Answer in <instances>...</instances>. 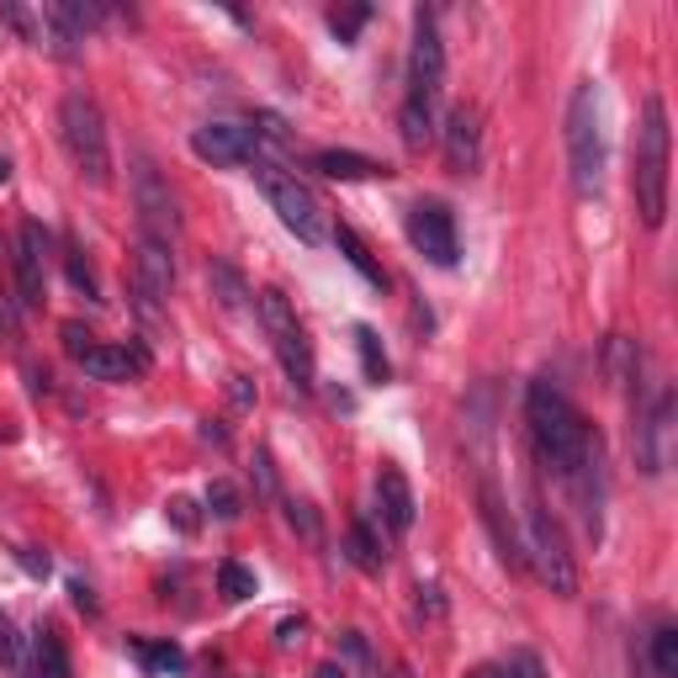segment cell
Here are the masks:
<instances>
[{"label":"cell","instance_id":"obj_1","mask_svg":"<svg viewBox=\"0 0 678 678\" xmlns=\"http://www.w3.org/2000/svg\"><path fill=\"white\" fill-rule=\"evenodd\" d=\"M525 424H531L535 456L546 462V473L567 482V493L583 509L589 535H599V503H604V445L593 435V424L578 413V403L552 382L525 387Z\"/></svg>","mask_w":678,"mask_h":678},{"label":"cell","instance_id":"obj_2","mask_svg":"<svg viewBox=\"0 0 678 678\" xmlns=\"http://www.w3.org/2000/svg\"><path fill=\"white\" fill-rule=\"evenodd\" d=\"M445 86V43L435 27V11H413V48H409V90L398 107V133L409 148H424L435 138V101Z\"/></svg>","mask_w":678,"mask_h":678},{"label":"cell","instance_id":"obj_3","mask_svg":"<svg viewBox=\"0 0 678 678\" xmlns=\"http://www.w3.org/2000/svg\"><path fill=\"white\" fill-rule=\"evenodd\" d=\"M668 159H674L668 101H663V96H647V101H642V127H636V170H631L636 212H642L647 229H663V218H668Z\"/></svg>","mask_w":678,"mask_h":678},{"label":"cell","instance_id":"obj_4","mask_svg":"<svg viewBox=\"0 0 678 678\" xmlns=\"http://www.w3.org/2000/svg\"><path fill=\"white\" fill-rule=\"evenodd\" d=\"M604 165H610V148H604V96L593 80L573 86L567 101V170H573V191L589 202L604 191Z\"/></svg>","mask_w":678,"mask_h":678},{"label":"cell","instance_id":"obj_5","mask_svg":"<svg viewBox=\"0 0 678 678\" xmlns=\"http://www.w3.org/2000/svg\"><path fill=\"white\" fill-rule=\"evenodd\" d=\"M59 144L69 154V165L80 170V180L107 186L112 180V144H107V118L96 107L90 90H69L59 101Z\"/></svg>","mask_w":678,"mask_h":678},{"label":"cell","instance_id":"obj_6","mask_svg":"<svg viewBox=\"0 0 678 678\" xmlns=\"http://www.w3.org/2000/svg\"><path fill=\"white\" fill-rule=\"evenodd\" d=\"M255 313H260V324H266L270 345H276V360H281V371H287V382L297 392H313L319 387V366H313V345H308V334L297 324L292 302L281 287H266V292L255 297Z\"/></svg>","mask_w":678,"mask_h":678},{"label":"cell","instance_id":"obj_7","mask_svg":"<svg viewBox=\"0 0 678 678\" xmlns=\"http://www.w3.org/2000/svg\"><path fill=\"white\" fill-rule=\"evenodd\" d=\"M525 562H531L535 578L552 593H562V599L578 593V562L567 552V535H562V525L552 520V509L535 499V493H531V503H525Z\"/></svg>","mask_w":678,"mask_h":678},{"label":"cell","instance_id":"obj_8","mask_svg":"<svg viewBox=\"0 0 678 678\" xmlns=\"http://www.w3.org/2000/svg\"><path fill=\"white\" fill-rule=\"evenodd\" d=\"M255 180H260V191L270 197V207L281 212V223H287L302 244H324L329 218H324V202L313 197L308 180H297V170H281V165H260V159H255Z\"/></svg>","mask_w":678,"mask_h":678},{"label":"cell","instance_id":"obj_9","mask_svg":"<svg viewBox=\"0 0 678 678\" xmlns=\"http://www.w3.org/2000/svg\"><path fill=\"white\" fill-rule=\"evenodd\" d=\"M409 244L430 260V266H441V270L456 266L462 244H456V218H451V207L435 202V197L413 202L409 207Z\"/></svg>","mask_w":678,"mask_h":678},{"label":"cell","instance_id":"obj_10","mask_svg":"<svg viewBox=\"0 0 678 678\" xmlns=\"http://www.w3.org/2000/svg\"><path fill=\"white\" fill-rule=\"evenodd\" d=\"M133 202H138V234H144V238H159V244H176V234H180V207H176L170 180L159 176L154 165H138V176H133Z\"/></svg>","mask_w":678,"mask_h":678},{"label":"cell","instance_id":"obj_11","mask_svg":"<svg viewBox=\"0 0 678 678\" xmlns=\"http://www.w3.org/2000/svg\"><path fill=\"white\" fill-rule=\"evenodd\" d=\"M636 456L652 477L668 473V456H674V387H657L647 409H636Z\"/></svg>","mask_w":678,"mask_h":678},{"label":"cell","instance_id":"obj_12","mask_svg":"<svg viewBox=\"0 0 678 678\" xmlns=\"http://www.w3.org/2000/svg\"><path fill=\"white\" fill-rule=\"evenodd\" d=\"M48 234L43 223H22L16 229V302L22 308H43L48 302Z\"/></svg>","mask_w":678,"mask_h":678},{"label":"cell","instance_id":"obj_13","mask_svg":"<svg viewBox=\"0 0 678 678\" xmlns=\"http://www.w3.org/2000/svg\"><path fill=\"white\" fill-rule=\"evenodd\" d=\"M441 133V148H445V165L456 170V176H473L477 165H482V112L477 107H451L445 112V127H435Z\"/></svg>","mask_w":678,"mask_h":678},{"label":"cell","instance_id":"obj_14","mask_svg":"<svg viewBox=\"0 0 678 678\" xmlns=\"http://www.w3.org/2000/svg\"><path fill=\"white\" fill-rule=\"evenodd\" d=\"M176 287V255H170V244H159V238H144L133 244V292L144 308H159L165 297Z\"/></svg>","mask_w":678,"mask_h":678},{"label":"cell","instance_id":"obj_15","mask_svg":"<svg viewBox=\"0 0 678 678\" xmlns=\"http://www.w3.org/2000/svg\"><path fill=\"white\" fill-rule=\"evenodd\" d=\"M255 148H260V138L238 122H207L191 133V154L202 165H244V159H255Z\"/></svg>","mask_w":678,"mask_h":678},{"label":"cell","instance_id":"obj_16","mask_svg":"<svg viewBox=\"0 0 678 678\" xmlns=\"http://www.w3.org/2000/svg\"><path fill=\"white\" fill-rule=\"evenodd\" d=\"M144 366H148V351H138V345H90L80 355V371L90 382H127Z\"/></svg>","mask_w":678,"mask_h":678},{"label":"cell","instance_id":"obj_17","mask_svg":"<svg viewBox=\"0 0 678 678\" xmlns=\"http://www.w3.org/2000/svg\"><path fill=\"white\" fill-rule=\"evenodd\" d=\"M377 509H382V525L392 535H409L413 531V514H419V503H413L409 477L398 473V467H382V473H377Z\"/></svg>","mask_w":678,"mask_h":678},{"label":"cell","instance_id":"obj_18","mask_svg":"<svg viewBox=\"0 0 678 678\" xmlns=\"http://www.w3.org/2000/svg\"><path fill=\"white\" fill-rule=\"evenodd\" d=\"M308 170H319V176H329V180H371V176H392L387 165L366 159V154H355V148H319V154L308 159Z\"/></svg>","mask_w":678,"mask_h":678},{"label":"cell","instance_id":"obj_19","mask_svg":"<svg viewBox=\"0 0 678 678\" xmlns=\"http://www.w3.org/2000/svg\"><path fill=\"white\" fill-rule=\"evenodd\" d=\"M482 525L493 531V541H499V557L509 562V567H525V541L514 535V525L503 520V499L493 482H482Z\"/></svg>","mask_w":678,"mask_h":678},{"label":"cell","instance_id":"obj_20","mask_svg":"<svg viewBox=\"0 0 678 678\" xmlns=\"http://www.w3.org/2000/svg\"><path fill=\"white\" fill-rule=\"evenodd\" d=\"M345 557H351V567H360L366 578H377L387 567V546H382V535L371 531V520H351V531H345Z\"/></svg>","mask_w":678,"mask_h":678},{"label":"cell","instance_id":"obj_21","mask_svg":"<svg viewBox=\"0 0 678 678\" xmlns=\"http://www.w3.org/2000/svg\"><path fill=\"white\" fill-rule=\"evenodd\" d=\"M329 234H334V249H340V255H345V260L360 270V281H371L377 292H387V270L377 266V255L366 249V238L355 234L351 223H340V229H329Z\"/></svg>","mask_w":678,"mask_h":678},{"label":"cell","instance_id":"obj_22","mask_svg":"<svg viewBox=\"0 0 678 678\" xmlns=\"http://www.w3.org/2000/svg\"><path fill=\"white\" fill-rule=\"evenodd\" d=\"M207 287L218 297V308H229V313H244V308H249V281H244V270L229 266V260H212V266H207Z\"/></svg>","mask_w":678,"mask_h":678},{"label":"cell","instance_id":"obj_23","mask_svg":"<svg viewBox=\"0 0 678 678\" xmlns=\"http://www.w3.org/2000/svg\"><path fill=\"white\" fill-rule=\"evenodd\" d=\"M32 678H69V647L54 625L32 636Z\"/></svg>","mask_w":678,"mask_h":678},{"label":"cell","instance_id":"obj_24","mask_svg":"<svg viewBox=\"0 0 678 678\" xmlns=\"http://www.w3.org/2000/svg\"><path fill=\"white\" fill-rule=\"evenodd\" d=\"M133 657L144 663L148 674H186V652L176 642H148V636H127Z\"/></svg>","mask_w":678,"mask_h":678},{"label":"cell","instance_id":"obj_25","mask_svg":"<svg viewBox=\"0 0 678 678\" xmlns=\"http://www.w3.org/2000/svg\"><path fill=\"white\" fill-rule=\"evenodd\" d=\"M355 351H360V371H366V382H387V377H392V360H387L382 340H377V329L371 324H355Z\"/></svg>","mask_w":678,"mask_h":678},{"label":"cell","instance_id":"obj_26","mask_svg":"<svg viewBox=\"0 0 678 678\" xmlns=\"http://www.w3.org/2000/svg\"><path fill=\"white\" fill-rule=\"evenodd\" d=\"M218 593L229 599V604H244V599H255L260 593V578L244 567V562H218Z\"/></svg>","mask_w":678,"mask_h":678},{"label":"cell","instance_id":"obj_27","mask_svg":"<svg viewBox=\"0 0 678 678\" xmlns=\"http://www.w3.org/2000/svg\"><path fill=\"white\" fill-rule=\"evenodd\" d=\"M207 514H212V520H223V525H234L238 514H244V499H238L234 482H223V477H218V482H207Z\"/></svg>","mask_w":678,"mask_h":678},{"label":"cell","instance_id":"obj_28","mask_svg":"<svg viewBox=\"0 0 678 678\" xmlns=\"http://www.w3.org/2000/svg\"><path fill=\"white\" fill-rule=\"evenodd\" d=\"M652 668H657V678H678V625L652 631Z\"/></svg>","mask_w":678,"mask_h":678},{"label":"cell","instance_id":"obj_29","mask_svg":"<svg viewBox=\"0 0 678 678\" xmlns=\"http://www.w3.org/2000/svg\"><path fill=\"white\" fill-rule=\"evenodd\" d=\"M366 22H371V5H340V11H329V27H334L340 43H355Z\"/></svg>","mask_w":678,"mask_h":678},{"label":"cell","instance_id":"obj_30","mask_svg":"<svg viewBox=\"0 0 678 678\" xmlns=\"http://www.w3.org/2000/svg\"><path fill=\"white\" fill-rule=\"evenodd\" d=\"M0 668H11V674H22L27 668V657H22V636H16V625L0 615Z\"/></svg>","mask_w":678,"mask_h":678},{"label":"cell","instance_id":"obj_31","mask_svg":"<svg viewBox=\"0 0 678 678\" xmlns=\"http://www.w3.org/2000/svg\"><path fill=\"white\" fill-rule=\"evenodd\" d=\"M0 345H22V302L0 292Z\"/></svg>","mask_w":678,"mask_h":678},{"label":"cell","instance_id":"obj_32","mask_svg":"<svg viewBox=\"0 0 678 678\" xmlns=\"http://www.w3.org/2000/svg\"><path fill=\"white\" fill-rule=\"evenodd\" d=\"M64 270H69V281H75V292H86L90 302H96V276H90V266H86V255H80V249H69V255H64Z\"/></svg>","mask_w":678,"mask_h":678},{"label":"cell","instance_id":"obj_33","mask_svg":"<svg viewBox=\"0 0 678 678\" xmlns=\"http://www.w3.org/2000/svg\"><path fill=\"white\" fill-rule=\"evenodd\" d=\"M249 477H255L260 499H281V488H276V467H270V451H255V467H249Z\"/></svg>","mask_w":678,"mask_h":678},{"label":"cell","instance_id":"obj_34","mask_svg":"<svg viewBox=\"0 0 678 678\" xmlns=\"http://www.w3.org/2000/svg\"><path fill=\"white\" fill-rule=\"evenodd\" d=\"M249 133H255V138H270V144H287V138H292V127L276 118V112H255V127H249Z\"/></svg>","mask_w":678,"mask_h":678},{"label":"cell","instance_id":"obj_35","mask_svg":"<svg viewBox=\"0 0 678 678\" xmlns=\"http://www.w3.org/2000/svg\"><path fill=\"white\" fill-rule=\"evenodd\" d=\"M287 520H292V531H302L308 541H319V514H313V503L287 499Z\"/></svg>","mask_w":678,"mask_h":678},{"label":"cell","instance_id":"obj_36","mask_svg":"<svg viewBox=\"0 0 678 678\" xmlns=\"http://www.w3.org/2000/svg\"><path fill=\"white\" fill-rule=\"evenodd\" d=\"M59 334H64V351L75 355V360H80V355H86L90 345H96V340H90V334H86V329H80V324H75V319H69V324L59 329Z\"/></svg>","mask_w":678,"mask_h":678},{"label":"cell","instance_id":"obj_37","mask_svg":"<svg viewBox=\"0 0 678 678\" xmlns=\"http://www.w3.org/2000/svg\"><path fill=\"white\" fill-rule=\"evenodd\" d=\"M229 403L234 409H255V382L249 377H229Z\"/></svg>","mask_w":678,"mask_h":678},{"label":"cell","instance_id":"obj_38","mask_svg":"<svg viewBox=\"0 0 678 678\" xmlns=\"http://www.w3.org/2000/svg\"><path fill=\"white\" fill-rule=\"evenodd\" d=\"M302 631H308V620H302V615L281 620V625H276V647H297V642H302Z\"/></svg>","mask_w":678,"mask_h":678},{"label":"cell","instance_id":"obj_39","mask_svg":"<svg viewBox=\"0 0 678 678\" xmlns=\"http://www.w3.org/2000/svg\"><path fill=\"white\" fill-rule=\"evenodd\" d=\"M170 520H176V531L191 535V531H197V503H191V499H176V503H170Z\"/></svg>","mask_w":678,"mask_h":678},{"label":"cell","instance_id":"obj_40","mask_svg":"<svg viewBox=\"0 0 678 678\" xmlns=\"http://www.w3.org/2000/svg\"><path fill=\"white\" fill-rule=\"evenodd\" d=\"M16 562H22V573H27V578H48V557H37L32 546H22V552H16Z\"/></svg>","mask_w":678,"mask_h":678},{"label":"cell","instance_id":"obj_41","mask_svg":"<svg viewBox=\"0 0 678 678\" xmlns=\"http://www.w3.org/2000/svg\"><path fill=\"white\" fill-rule=\"evenodd\" d=\"M509 678H546V668L535 663L531 652H520V657H514V668H509Z\"/></svg>","mask_w":678,"mask_h":678},{"label":"cell","instance_id":"obj_42","mask_svg":"<svg viewBox=\"0 0 678 678\" xmlns=\"http://www.w3.org/2000/svg\"><path fill=\"white\" fill-rule=\"evenodd\" d=\"M419 610H430V615L441 620V615H445V599H441V589H419Z\"/></svg>","mask_w":678,"mask_h":678},{"label":"cell","instance_id":"obj_43","mask_svg":"<svg viewBox=\"0 0 678 678\" xmlns=\"http://www.w3.org/2000/svg\"><path fill=\"white\" fill-rule=\"evenodd\" d=\"M345 652H351L355 663H371V652H366V642H360V631H345Z\"/></svg>","mask_w":678,"mask_h":678},{"label":"cell","instance_id":"obj_44","mask_svg":"<svg viewBox=\"0 0 678 678\" xmlns=\"http://www.w3.org/2000/svg\"><path fill=\"white\" fill-rule=\"evenodd\" d=\"M69 593H75V604H80V610H90V615H96V599H90V589H86V583H80V578L69 583Z\"/></svg>","mask_w":678,"mask_h":678},{"label":"cell","instance_id":"obj_45","mask_svg":"<svg viewBox=\"0 0 678 678\" xmlns=\"http://www.w3.org/2000/svg\"><path fill=\"white\" fill-rule=\"evenodd\" d=\"M313 678H351V674H345L340 663H319V674H313Z\"/></svg>","mask_w":678,"mask_h":678},{"label":"cell","instance_id":"obj_46","mask_svg":"<svg viewBox=\"0 0 678 678\" xmlns=\"http://www.w3.org/2000/svg\"><path fill=\"white\" fill-rule=\"evenodd\" d=\"M473 678H509V674H503V668H477Z\"/></svg>","mask_w":678,"mask_h":678},{"label":"cell","instance_id":"obj_47","mask_svg":"<svg viewBox=\"0 0 678 678\" xmlns=\"http://www.w3.org/2000/svg\"><path fill=\"white\" fill-rule=\"evenodd\" d=\"M5 180H11V159L0 154V186H5Z\"/></svg>","mask_w":678,"mask_h":678}]
</instances>
